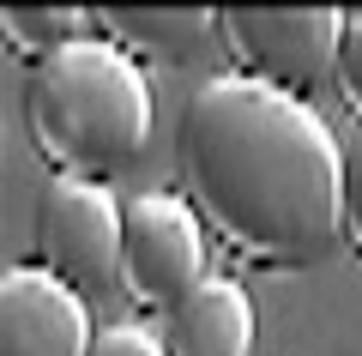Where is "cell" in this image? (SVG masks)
<instances>
[{"instance_id": "6da1fadb", "label": "cell", "mask_w": 362, "mask_h": 356, "mask_svg": "<svg viewBox=\"0 0 362 356\" xmlns=\"http://www.w3.org/2000/svg\"><path fill=\"white\" fill-rule=\"evenodd\" d=\"M338 163L344 139L326 115L235 73L206 79L175 127L181 200L247 266H308L344 242Z\"/></svg>"}, {"instance_id": "7a4b0ae2", "label": "cell", "mask_w": 362, "mask_h": 356, "mask_svg": "<svg viewBox=\"0 0 362 356\" xmlns=\"http://www.w3.org/2000/svg\"><path fill=\"white\" fill-rule=\"evenodd\" d=\"M25 139L54 181H109L151 145V79L103 30L49 54L25 73L18 91Z\"/></svg>"}, {"instance_id": "3957f363", "label": "cell", "mask_w": 362, "mask_h": 356, "mask_svg": "<svg viewBox=\"0 0 362 356\" xmlns=\"http://www.w3.org/2000/svg\"><path fill=\"white\" fill-rule=\"evenodd\" d=\"M344 6H218V42L235 79L302 97L332 79Z\"/></svg>"}, {"instance_id": "277c9868", "label": "cell", "mask_w": 362, "mask_h": 356, "mask_svg": "<svg viewBox=\"0 0 362 356\" xmlns=\"http://www.w3.org/2000/svg\"><path fill=\"white\" fill-rule=\"evenodd\" d=\"M37 266L61 278L73 296L121 290V242H127V205L109 181H49L37 205Z\"/></svg>"}, {"instance_id": "5b68a950", "label": "cell", "mask_w": 362, "mask_h": 356, "mask_svg": "<svg viewBox=\"0 0 362 356\" xmlns=\"http://www.w3.org/2000/svg\"><path fill=\"white\" fill-rule=\"evenodd\" d=\"M206 224L181 193H139L127 200V242H121V296L133 308H157L175 314L206 272Z\"/></svg>"}, {"instance_id": "8992f818", "label": "cell", "mask_w": 362, "mask_h": 356, "mask_svg": "<svg viewBox=\"0 0 362 356\" xmlns=\"http://www.w3.org/2000/svg\"><path fill=\"white\" fill-rule=\"evenodd\" d=\"M85 296H73L42 266H6L0 278V356H90Z\"/></svg>"}, {"instance_id": "52a82bcc", "label": "cell", "mask_w": 362, "mask_h": 356, "mask_svg": "<svg viewBox=\"0 0 362 356\" xmlns=\"http://www.w3.org/2000/svg\"><path fill=\"white\" fill-rule=\"evenodd\" d=\"M254 302L235 278L211 272L163 320V356H254Z\"/></svg>"}, {"instance_id": "ba28073f", "label": "cell", "mask_w": 362, "mask_h": 356, "mask_svg": "<svg viewBox=\"0 0 362 356\" xmlns=\"http://www.w3.org/2000/svg\"><path fill=\"white\" fill-rule=\"evenodd\" d=\"M97 30L133 61H175L218 37V13L206 6H97Z\"/></svg>"}, {"instance_id": "9c48e42d", "label": "cell", "mask_w": 362, "mask_h": 356, "mask_svg": "<svg viewBox=\"0 0 362 356\" xmlns=\"http://www.w3.org/2000/svg\"><path fill=\"white\" fill-rule=\"evenodd\" d=\"M90 25H97V13H85V6H0V42H6V54L30 67L97 37Z\"/></svg>"}, {"instance_id": "30bf717a", "label": "cell", "mask_w": 362, "mask_h": 356, "mask_svg": "<svg viewBox=\"0 0 362 356\" xmlns=\"http://www.w3.org/2000/svg\"><path fill=\"white\" fill-rule=\"evenodd\" d=\"M338 224H344V248L362 260V127L344 139V163H338Z\"/></svg>"}, {"instance_id": "8fae6325", "label": "cell", "mask_w": 362, "mask_h": 356, "mask_svg": "<svg viewBox=\"0 0 362 356\" xmlns=\"http://www.w3.org/2000/svg\"><path fill=\"white\" fill-rule=\"evenodd\" d=\"M332 91L350 115H362V6H344L338 30V61H332Z\"/></svg>"}, {"instance_id": "7c38bea8", "label": "cell", "mask_w": 362, "mask_h": 356, "mask_svg": "<svg viewBox=\"0 0 362 356\" xmlns=\"http://www.w3.org/2000/svg\"><path fill=\"white\" fill-rule=\"evenodd\" d=\"M90 356H163V338H151L139 326H109V332H97Z\"/></svg>"}]
</instances>
